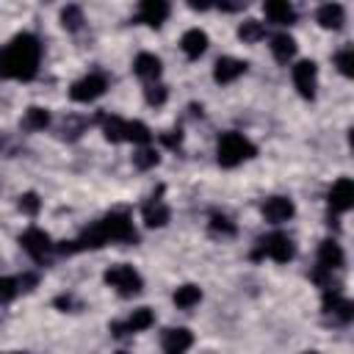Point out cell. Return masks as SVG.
Listing matches in <instances>:
<instances>
[{"instance_id": "30bf717a", "label": "cell", "mask_w": 354, "mask_h": 354, "mask_svg": "<svg viewBox=\"0 0 354 354\" xmlns=\"http://www.w3.org/2000/svg\"><path fill=\"white\" fill-rule=\"evenodd\" d=\"M351 205H354V183H351V177L335 180L332 188H329V207L335 213H346V210H351Z\"/></svg>"}, {"instance_id": "5bb4252c", "label": "cell", "mask_w": 354, "mask_h": 354, "mask_svg": "<svg viewBox=\"0 0 354 354\" xmlns=\"http://www.w3.org/2000/svg\"><path fill=\"white\" fill-rule=\"evenodd\" d=\"M166 17H169V3H163V0H144L138 6V22H144V25L158 28L166 22Z\"/></svg>"}, {"instance_id": "2e32d148", "label": "cell", "mask_w": 354, "mask_h": 354, "mask_svg": "<svg viewBox=\"0 0 354 354\" xmlns=\"http://www.w3.org/2000/svg\"><path fill=\"white\" fill-rule=\"evenodd\" d=\"M343 249H340V243L337 241H321V246H318V266L321 268H326V271H335V268H340L343 266Z\"/></svg>"}, {"instance_id": "7402d4cb", "label": "cell", "mask_w": 354, "mask_h": 354, "mask_svg": "<svg viewBox=\"0 0 354 354\" xmlns=\"http://www.w3.org/2000/svg\"><path fill=\"white\" fill-rule=\"evenodd\" d=\"M271 53H274V58H277L279 64H288V61L296 55V41H293V36L277 33V36L271 39Z\"/></svg>"}, {"instance_id": "4316f807", "label": "cell", "mask_w": 354, "mask_h": 354, "mask_svg": "<svg viewBox=\"0 0 354 354\" xmlns=\"http://www.w3.org/2000/svg\"><path fill=\"white\" fill-rule=\"evenodd\" d=\"M149 138H152V133H149V127L144 122H127L124 124V141H133V144L147 147Z\"/></svg>"}, {"instance_id": "484cf974", "label": "cell", "mask_w": 354, "mask_h": 354, "mask_svg": "<svg viewBox=\"0 0 354 354\" xmlns=\"http://www.w3.org/2000/svg\"><path fill=\"white\" fill-rule=\"evenodd\" d=\"M100 124H102V133H105L108 141H124V124H127L124 119H119V116H102Z\"/></svg>"}, {"instance_id": "603a6c76", "label": "cell", "mask_w": 354, "mask_h": 354, "mask_svg": "<svg viewBox=\"0 0 354 354\" xmlns=\"http://www.w3.org/2000/svg\"><path fill=\"white\" fill-rule=\"evenodd\" d=\"M202 301V290L196 288V285H180L177 290H174V304L180 307V310H191V307H196Z\"/></svg>"}, {"instance_id": "6da1fadb", "label": "cell", "mask_w": 354, "mask_h": 354, "mask_svg": "<svg viewBox=\"0 0 354 354\" xmlns=\"http://www.w3.org/2000/svg\"><path fill=\"white\" fill-rule=\"evenodd\" d=\"M111 241H119V243H130L136 241V227H133V218L124 213V210H111L108 216H102L97 224L86 227L80 238L75 241H66L64 246H58L64 254H75V252H83V249H100Z\"/></svg>"}, {"instance_id": "ba28073f", "label": "cell", "mask_w": 354, "mask_h": 354, "mask_svg": "<svg viewBox=\"0 0 354 354\" xmlns=\"http://www.w3.org/2000/svg\"><path fill=\"white\" fill-rule=\"evenodd\" d=\"M293 86L304 100H313L315 97V86H318V66L313 61L293 64Z\"/></svg>"}, {"instance_id": "8fae6325", "label": "cell", "mask_w": 354, "mask_h": 354, "mask_svg": "<svg viewBox=\"0 0 354 354\" xmlns=\"http://www.w3.org/2000/svg\"><path fill=\"white\" fill-rule=\"evenodd\" d=\"M243 72H246V61L232 58V55H224V58H218L216 66H213V80L221 83V86H227V83H235Z\"/></svg>"}, {"instance_id": "9a60e30c", "label": "cell", "mask_w": 354, "mask_h": 354, "mask_svg": "<svg viewBox=\"0 0 354 354\" xmlns=\"http://www.w3.org/2000/svg\"><path fill=\"white\" fill-rule=\"evenodd\" d=\"M133 72L141 77V80H149L155 83L160 77V58L155 53H138L136 61H133Z\"/></svg>"}, {"instance_id": "836d02e7", "label": "cell", "mask_w": 354, "mask_h": 354, "mask_svg": "<svg viewBox=\"0 0 354 354\" xmlns=\"http://www.w3.org/2000/svg\"><path fill=\"white\" fill-rule=\"evenodd\" d=\"M39 207H41V202H39V196H36L33 191H28V194H22V196H19V210H22V213L36 216V213H39Z\"/></svg>"}, {"instance_id": "4dcf8cb0", "label": "cell", "mask_w": 354, "mask_h": 354, "mask_svg": "<svg viewBox=\"0 0 354 354\" xmlns=\"http://www.w3.org/2000/svg\"><path fill=\"white\" fill-rule=\"evenodd\" d=\"M335 64H337V69H340L346 77H351V75H354V50H351V47H343V50L335 55Z\"/></svg>"}, {"instance_id": "d590c367", "label": "cell", "mask_w": 354, "mask_h": 354, "mask_svg": "<svg viewBox=\"0 0 354 354\" xmlns=\"http://www.w3.org/2000/svg\"><path fill=\"white\" fill-rule=\"evenodd\" d=\"M304 354H318V351H304Z\"/></svg>"}, {"instance_id": "f546056e", "label": "cell", "mask_w": 354, "mask_h": 354, "mask_svg": "<svg viewBox=\"0 0 354 354\" xmlns=\"http://www.w3.org/2000/svg\"><path fill=\"white\" fill-rule=\"evenodd\" d=\"M19 279L17 277H0V301H14L19 296Z\"/></svg>"}, {"instance_id": "f1b7e54d", "label": "cell", "mask_w": 354, "mask_h": 354, "mask_svg": "<svg viewBox=\"0 0 354 354\" xmlns=\"http://www.w3.org/2000/svg\"><path fill=\"white\" fill-rule=\"evenodd\" d=\"M158 160H160V155L152 149V147H141L136 155H133V163H136V169H152V166H158Z\"/></svg>"}, {"instance_id": "d6a6232c", "label": "cell", "mask_w": 354, "mask_h": 354, "mask_svg": "<svg viewBox=\"0 0 354 354\" xmlns=\"http://www.w3.org/2000/svg\"><path fill=\"white\" fill-rule=\"evenodd\" d=\"M210 230L213 232H221V235H235V224L224 213H213L210 216Z\"/></svg>"}, {"instance_id": "ffe728a7", "label": "cell", "mask_w": 354, "mask_h": 354, "mask_svg": "<svg viewBox=\"0 0 354 354\" xmlns=\"http://www.w3.org/2000/svg\"><path fill=\"white\" fill-rule=\"evenodd\" d=\"M263 11H266V17H268L271 22H277V25H290V22L296 19V11H293V6H290L288 0H271V3L263 6Z\"/></svg>"}, {"instance_id": "3957f363", "label": "cell", "mask_w": 354, "mask_h": 354, "mask_svg": "<svg viewBox=\"0 0 354 354\" xmlns=\"http://www.w3.org/2000/svg\"><path fill=\"white\" fill-rule=\"evenodd\" d=\"M216 155H218V163H221L224 169H235L238 163L254 158V155H257V147H254L246 136H241V133H224V136L218 138Z\"/></svg>"}, {"instance_id": "1f68e13d", "label": "cell", "mask_w": 354, "mask_h": 354, "mask_svg": "<svg viewBox=\"0 0 354 354\" xmlns=\"http://www.w3.org/2000/svg\"><path fill=\"white\" fill-rule=\"evenodd\" d=\"M144 97H147L149 105H163L166 97H169V88H166L163 83H149V86L144 88Z\"/></svg>"}, {"instance_id": "7a4b0ae2", "label": "cell", "mask_w": 354, "mask_h": 354, "mask_svg": "<svg viewBox=\"0 0 354 354\" xmlns=\"http://www.w3.org/2000/svg\"><path fill=\"white\" fill-rule=\"evenodd\" d=\"M41 44L33 33H19L11 39V44L0 53V77L14 80H30L39 72Z\"/></svg>"}, {"instance_id": "cb8c5ba5", "label": "cell", "mask_w": 354, "mask_h": 354, "mask_svg": "<svg viewBox=\"0 0 354 354\" xmlns=\"http://www.w3.org/2000/svg\"><path fill=\"white\" fill-rule=\"evenodd\" d=\"M238 36H241L246 44H257V41H263V39H266V25H263V22H257V19H246V22H241Z\"/></svg>"}, {"instance_id": "d6986e66", "label": "cell", "mask_w": 354, "mask_h": 354, "mask_svg": "<svg viewBox=\"0 0 354 354\" xmlns=\"http://www.w3.org/2000/svg\"><path fill=\"white\" fill-rule=\"evenodd\" d=\"M324 310L332 313V315H337L340 321H351V318H354V307H351V301L343 299L340 293H332V290L324 293Z\"/></svg>"}, {"instance_id": "e575fe53", "label": "cell", "mask_w": 354, "mask_h": 354, "mask_svg": "<svg viewBox=\"0 0 354 354\" xmlns=\"http://www.w3.org/2000/svg\"><path fill=\"white\" fill-rule=\"evenodd\" d=\"M160 141H163L166 147H180V141H183V136H180V130H166V133L160 136Z\"/></svg>"}, {"instance_id": "83f0119b", "label": "cell", "mask_w": 354, "mask_h": 354, "mask_svg": "<svg viewBox=\"0 0 354 354\" xmlns=\"http://www.w3.org/2000/svg\"><path fill=\"white\" fill-rule=\"evenodd\" d=\"M83 8L80 6H66L64 11H61V25L66 28V30H80L83 28Z\"/></svg>"}, {"instance_id": "e0dca14e", "label": "cell", "mask_w": 354, "mask_h": 354, "mask_svg": "<svg viewBox=\"0 0 354 354\" xmlns=\"http://www.w3.org/2000/svg\"><path fill=\"white\" fill-rule=\"evenodd\" d=\"M315 19L321 22V28H326V30H337V28L346 22V8H343L340 3H324V6L318 8Z\"/></svg>"}, {"instance_id": "52a82bcc", "label": "cell", "mask_w": 354, "mask_h": 354, "mask_svg": "<svg viewBox=\"0 0 354 354\" xmlns=\"http://www.w3.org/2000/svg\"><path fill=\"white\" fill-rule=\"evenodd\" d=\"M152 324H155L152 310H149V307H138V310H133V313L127 315V321H113V324H111V335L122 337V335L144 332V329H149Z\"/></svg>"}, {"instance_id": "8992f818", "label": "cell", "mask_w": 354, "mask_h": 354, "mask_svg": "<svg viewBox=\"0 0 354 354\" xmlns=\"http://www.w3.org/2000/svg\"><path fill=\"white\" fill-rule=\"evenodd\" d=\"M105 88H108L105 75L91 72V75H86V77H80V80H75V83H72L69 97H72L75 102H94L97 97H102V94H105Z\"/></svg>"}, {"instance_id": "9c48e42d", "label": "cell", "mask_w": 354, "mask_h": 354, "mask_svg": "<svg viewBox=\"0 0 354 354\" xmlns=\"http://www.w3.org/2000/svg\"><path fill=\"white\" fill-rule=\"evenodd\" d=\"M19 243H22V249H25L33 260H44V257L53 252L50 235H47L44 230H39V227H28V230L19 235Z\"/></svg>"}, {"instance_id": "44dd1931", "label": "cell", "mask_w": 354, "mask_h": 354, "mask_svg": "<svg viewBox=\"0 0 354 354\" xmlns=\"http://www.w3.org/2000/svg\"><path fill=\"white\" fill-rule=\"evenodd\" d=\"M169 207L160 202V199H149L147 205H144V210H141V218H144V224L147 227H163L166 221H169Z\"/></svg>"}, {"instance_id": "5b68a950", "label": "cell", "mask_w": 354, "mask_h": 354, "mask_svg": "<svg viewBox=\"0 0 354 354\" xmlns=\"http://www.w3.org/2000/svg\"><path fill=\"white\" fill-rule=\"evenodd\" d=\"M293 241L285 235V232H268L266 238L257 241V252L254 257H271L277 263H288L293 257Z\"/></svg>"}, {"instance_id": "8d00e7d4", "label": "cell", "mask_w": 354, "mask_h": 354, "mask_svg": "<svg viewBox=\"0 0 354 354\" xmlns=\"http://www.w3.org/2000/svg\"><path fill=\"white\" fill-rule=\"evenodd\" d=\"M119 354H127V351H119Z\"/></svg>"}, {"instance_id": "277c9868", "label": "cell", "mask_w": 354, "mask_h": 354, "mask_svg": "<svg viewBox=\"0 0 354 354\" xmlns=\"http://www.w3.org/2000/svg\"><path fill=\"white\" fill-rule=\"evenodd\" d=\"M105 285H111L116 293H122V296H136L138 290H141V274L133 268V266H127V263H119V266H111L108 271H105Z\"/></svg>"}, {"instance_id": "ac0fdd59", "label": "cell", "mask_w": 354, "mask_h": 354, "mask_svg": "<svg viewBox=\"0 0 354 354\" xmlns=\"http://www.w3.org/2000/svg\"><path fill=\"white\" fill-rule=\"evenodd\" d=\"M180 47H183V53H185L188 58H199V55L207 50V33L199 30V28H191V30L183 33Z\"/></svg>"}, {"instance_id": "4fadbf2b", "label": "cell", "mask_w": 354, "mask_h": 354, "mask_svg": "<svg viewBox=\"0 0 354 354\" xmlns=\"http://www.w3.org/2000/svg\"><path fill=\"white\" fill-rule=\"evenodd\" d=\"M293 213H296V207H293V202H290L288 196H268V199L263 202V216H266V221H271V224H282V221H288Z\"/></svg>"}, {"instance_id": "7c38bea8", "label": "cell", "mask_w": 354, "mask_h": 354, "mask_svg": "<svg viewBox=\"0 0 354 354\" xmlns=\"http://www.w3.org/2000/svg\"><path fill=\"white\" fill-rule=\"evenodd\" d=\"M160 346H163L166 354H185V351L194 346V335H191L185 326H171V329L163 332Z\"/></svg>"}, {"instance_id": "d4e9b609", "label": "cell", "mask_w": 354, "mask_h": 354, "mask_svg": "<svg viewBox=\"0 0 354 354\" xmlns=\"http://www.w3.org/2000/svg\"><path fill=\"white\" fill-rule=\"evenodd\" d=\"M47 124H50V113L44 108H39V105L28 108L25 116H22V127L25 130H44Z\"/></svg>"}]
</instances>
